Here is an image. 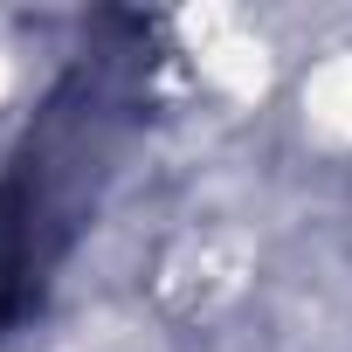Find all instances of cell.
<instances>
[{
	"label": "cell",
	"instance_id": "1",
	"mask_svg": "<svg viewBox=\"0 0 352 352\" xmlns=\"http://www.w3.org/2000/svg\"><path fill=\"white\" fill-rule=\"evenodd\" d=\"M138 111V49H111L69 69V83L42 104L14 166L0 173V324L42 304L49 270L69 256L76 228L111 180Z\"/></svg>",
	"mask_w": 352,
	"mask_h": 352
}]
</instances>
